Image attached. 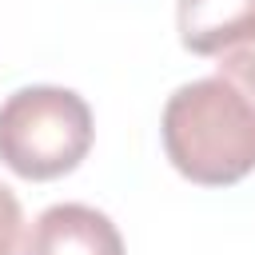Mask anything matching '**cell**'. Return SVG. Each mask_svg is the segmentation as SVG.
I'll list each match as a JSON object with an SVG mask.
<instances>
[{
	"label": "cell",
	"instance_id": "cell-1",
	"mask_svg": "<svg viewBox=\"0 0 255 255\" xmlns=\"http://www.w3.org/2000/svg\"><path fill=\"white\" fill-rule=\"evenodd\" d=\"M159 131L171 167L191 183L227 187L255 171V52H231L211 76L175 88Z\"/></svg>",
	"mask_w": 255,
	"mask_h": 255
},
{
	"label": "cell",
	"instance_id": "cell-2",
	"mask_svg": "<svg viewBox=\"0 0 255 255\" xmlns=\"http://www.w3.org/2000/svg\"><path fill=\"white\" fill-rule=\"evenodd\" d=\"M92 108L72 88L32 84L0 104V159L24 179H56L92 147Z\"/></svg>",
	"mask_w": 255,
	"mask_h": 255
},
{
	"label": "cell",
	"instance_id": "cell-3",
	"mask_svg": "<svg viewBox=\"0 0 255 255\" xmlns=\"http://www.w3.org/2000/svg\"><path fill=\"white\" fill-rule=\"evenodd\" d=\"M24 255H124V239L104 211L88 203H56L32 223Z\"/></svg>",
	"mask_w": 255,
	"mask_h": 255
},
{
	"label": "cell",
	"instance_id": "cell-4",
	"mask_svg": "<svg viewBox=\"0 0 255 255\" xmlns=\"http://www.w3.org/2000/svg\"><path fill=\"white\" fill-rule=\"evenodd\" d=\"M179 40L195 56H223L255 44V0H179Z\"/></svg>",
	"mask_w": 255,
	"mask_h": 255
},
{
	"label": "cell",
	"instance_id": "cell-5",
	"mask_svg": "<svg viewBox=\"0 0 255 255\" xmlns=\"http://www.w3.org/2000/svg\"><path fill=\"white\" fill-rule=\"evenodd\" d=\"M20 227H24L20 199L12 195V187H4V183H0V255H16Z\"/></svg>",
	"mask_w": 255,
	"mask_h": 255
}]
</instances>
